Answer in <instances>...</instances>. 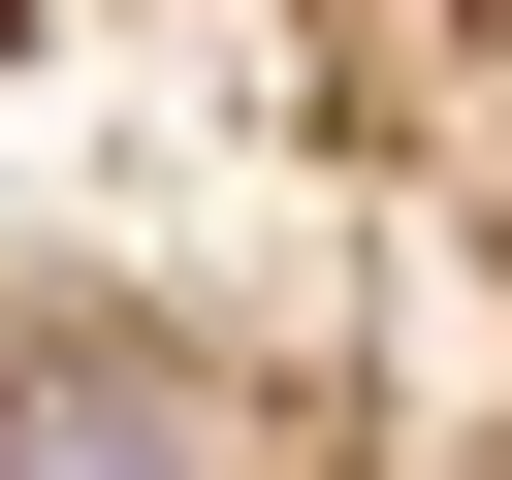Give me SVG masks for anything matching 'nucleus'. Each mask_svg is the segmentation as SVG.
Masks as SVG:
<instances>
[{
	"instance_id": "1",
	"label": "nucleus",
	"mask_w": 512,
	"mask_h": 480,
	"mask_svg": "<svg viewBox=\"0 0 512 480\" xmlns=\"http://www.w3.org/2000/svg\"><path fill=\"white\" fill-rule=\"evenodd\" d=\"M0 480H512V0H0Z\"/></svg>"
}]
</instances>
